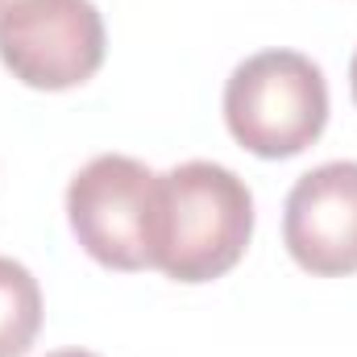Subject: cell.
<instances>
[{
  "label": "cell",
  "mask_w": 357,
  "mask_h": 357,
  "mask_svg": "<svg viewBox=\"0 0 357 357\" xmlns=\"http://www.w3.org/2000/svg\"><path fill=\"white\" fill-rule=\"evenodd\" d=\"M8 4H13V0H0V13H4V8H8Z\"/></svg>",
  "instance_id": "9"
},
{
  "label": "cell",
  "mask_w": 357,
  "mask_h": 357,
  "mask_svg": "<svg viewBox=\"0 0 357 357\" xmlns=\"http://www.w3.org/2000/svg\"><path fill=\"white\" fill-rule=\"evenodd\" d=\"M46 357H96L88 349H59V354H46Z\"/></svg>",
  "instance_id": "7"
},
{
  "label": "cell",
  "mask_w": 357,
  "mask_h": 357,
  "mask_svg": "<svg viewBox=\"0 0 357 357\" xmlns=\"http://www.w3.org/2000/svg\"><path fill=\"white\" fill-rule=\"evenodd\" d=\"M67 220L100 266L125 274L154 270L158 175L129 154H100L67 187Z\"/></svg>",
  "instance_id": "3"
},
{
  "label": "cell",
  "mask_w": 357,
  "mask_h": 357,
  "mask_svg": "<svg viewBox=\"0 0 357 357\" xmlns=\"http://www.w3.org/2000/svg\"><path fill=\"white\" fill-rule=\"evenodd\" d=\"M282 241L307 274H357V162H324L299 175L282 208Z\"/></svg>",
  "instance_id": "5"
},
{
  "label": "cell",
  "mask_w": 357,
  "mask_h": 357,
  "mask_svg": "<svg viewBox=\"0 0 357 357\" xmlns=\"http://www.w3.org/2000/svg\"><path fill=\"white\" fill-rule=\"evenodd\" d=\"M104 17L91 0H13L0 13V63L25 88H79L104 67Z\"/></svg>",
  "instance_id": "4"
},
{
  "label": "cell",
  "mask_w": 357,
  "mask_h": 357,
  "mask_svg": "<svg viewBox=\"0 0 357 357\" xmlns=\"http://www.w3.org/2000/svg\"><path fill=\"white\" fill-rule=\"evenodd\" d=\"M42 333V291L21 262L0 258V357H25Z\"/></svg>",
  "instance_id": "6"
},
{
  "label": "cell",
  "mask_w": 357,
  "mask_h": 357,
  "mask_svg": "<svg viewBox=\"0 0 357 357\" xmlns=\"http://www.w3.org/2000/svg\"><path fill=\"white\" fill-rule=\"evenodd\" d=\"M349 88H354V100H357V54H354V63H349Z\"/></svg>",
  "instance_id": "8"
},
{
  "label": "cell",
  "mask_w": 357,
  "mask_h": 357,
  "mask_svg": "<svg viewBox=\"0 0 357 357\" xmlns=\"http://www.w3.org/2000/svg\"><path fill=\"white\" fill-rule=\"evenodd\" d=\"M225 125L258 158H295L328 125L324 71L299 50H262L233 67L225 84Z\"/></svg>",
  "instance_id": "2"
},
{
  "label": "cell",
  "mask_w": 357,
  "mask_h": 357,
  "mask_svg": "<svg viewBox=\"0 0 357 357\" xmlns=\"http://www.w3.org/2000/svg\"><path fill=\"white\" fill-rule=\"evenodd\" d=\"M254 195L220 162H178L158 175V245L154 270L175 282L225 278L250 250Z\"/></svg>",
  "instance_id": "1"
}]
</instances>
